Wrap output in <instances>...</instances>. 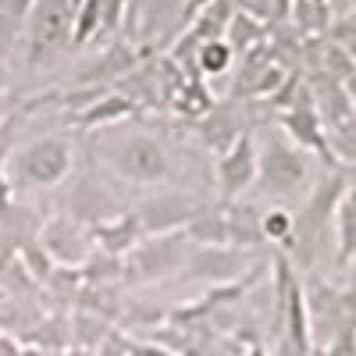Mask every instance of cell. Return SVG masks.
Masks as SVG:
<instances>
[{
    "mask_svg": "<svg viewBox=\"0 0 356 356\" xmlns=\"http://www.w3.org/2000/svg\"><path fill=\"white\" fill-rule=\"evenodd\" d=\"M72 164H75L72 143L61 136H43L15 150L4 168L11 189H54L68 178Z\"/></svg>",
    "mask_w": 356,
    "mask_h": 356,
    "instance_id": "obj_1",
    "label": "cell"
},
{
    "mask_svg": "<svg viewBox=\"0 0 356 356\" xmlns=\"http://www.w3.org/2000/svg\"><path fill=\"white\" fill-rule=\"evenodd\" d=\"M257 186L271 196H296L310 186V154L285 132H264L257 146Z\"/></svg>",
    "mask_w": 356,
    "mask_h": 356,
    "instance_id": "obj_2",
    "label": "cell"
},
{
    "mask_svg": "<svg viewBox=\"0 0 356 356\" xmlns=\"http://www.w3.org/2000/svg\"><path fill=\"white\" fill-rule=\"evenodd\" d=\"M82 0H36L25 18V50L29 65H47L54 54L72 47V29Z\"/></svg>",
    "mask_w": 356,
    "mask_h": 356,
    "instance_id": "obj_3",
    "label": "cell"
},
{
    "mask_svg": "<svg viewBox=\"0 0 356 356\" xmlns=\"http://www.w3.org/2000/svg\"><path fill=\"white\" fill-rule=\"evenodd\" d=\"M104 161L111 164L114 175H122L125 182H132V186H161V182H168V175H171L168 150L146 132L118 139L104 154Z\"/></svg>",
    "mask_w": 356,
    "mask_h": 356,
    "instance_id": "obj_4",
    "label": "cell"
},
{
    "mask_svg": "<svg viewBox=\"0 0 356 356\" xmlns=\"http://www.w3.org/2000/svg\"><path fill=\"white\" fill-rule=\"evenodd\" d=\"M278 267V314L285 321V339L292 356H310V310H307V292L296 282L292 267L285 257L275 260Z\"/></svg>",
    "mask_w": 356,
    "mask_h": 356,
    "instance_id": "obj_5",
    "label": "cell"
},
{
    "mask_svg": "<svg viewBox=\"0 0 356 356\" xmlns=\"http://www.w3.org/2000/svg\"><path fill=\"white\" fill-rule=\"evenodd\" d=\"M218 193L225 203L239 200L250 186H257V139L250 132L235 136L225 150L218 154Z\"/></svg>",
    "mask_w": 356,
    "mask_h": 356,
    "instance_id": "obj_6",
    "label": "cell"
},
{
    "mask_svg": "<svg viewBox=\"0 0 356 356\" xmlns=\"http://www.w3.org/2000/svg\"><path fill=\"white\" fill-rule=\"evenodd\" d=\"M186 239H189L186 228L154 235L150 243L132 253V275H139L143 282H150V278H164V275L178 271V267L193 257V250H186Z\"/></svg>",
    "mask_w": 356,
    "mask_h": 356,
    "instance_id": "obj_7",
    "label": "cell"
},
{
    "mask_svg": "<svg viewBox=\"0 0 356 356\" xmlns=\"http://www.w3.org/2000/svg\"><path fill=\"white\" fill-rule=\"evenodd\" d=\"M282 122V132L303 146L307 154H321L324 161H332V150H328V139H324V129H321V114H317V104L307 89H300V97L289 104V111L278 118Z\"/></svg>",
    "mask_w": 356,
    "mask_h": 356,
    "instance_id": "obj_8",
    "label": "cell"
},
{
    "mask_svg": "<svg viewBox=\"0 0 356 356\" xmlns=\"http://www.w3.org/2000/svg\"><path fill=\"white\" fill-rule=\"evenodd\" d=\"M136 100L125 97V93H97L93 104H86L79 114H75V125L93 132V129H104V125H114V122H125V118L136 114Z\"/></svg>",
    "mask_w": 356,
    "mask_h": 356,
    "instance_id": "obj_9",
    "label": "cell"
},
{
    "mask_svg": "<svg viewBox=\"0 0 356 356\" xmlns=\"http://www.w3.org/2000/svg\"><path fill=\"white\" fill-rule=\"evenodd\" d=\"M43 246H47V257L61 260V264H82L86 260V235L79 232V225L72 218L50 221V228L43 232Z\"/></svg>",
    "mask_w": 356,
    "mask_h": 356,
    "instance_id": "obj_10",
    "label": "cell"
},
{
    "mask_svg": "<svg viewBox=\"0 0 356 356\" xmlns=\"http://www.w3.org/2000/svg\"><path fill=\"white\" fill-rule=\"evenodd\" d=\"M139 228H143L139 214H125V218H114V221H107V225H93V228H89V239H93L104 253L122 257V253L132 250Z\"/></svg>",
    "mask_w": 356,
    "mask_h": 356,
    "instance_id": "obj_11",
    "label": "cell"
},
{
    "mask_svg": "<svg viewBox=\"0 0 356 356\" xmlns=\"http://www.w3.org/2000/svg\"><path fill=\"white\" fill-rule=\"evenodd\" d=\"M178 114H186V118H203L207 111H211L214 107V97H211V89H207V82L196 75H186L182 79V86H178L175 89V97L168 100Z\"/></svg>",
    "mask_w": 356,
    "mask_h": 356,
    "instance_id": "obj_12",
    "label": "cell"
},
{
    "mask_svg": "<svg viewBox=\"0 0 356 356\" xmlns=\"http://www.w3.org/2000/svg\"><path fill=\"white\" fill-rule=\"evenodd\" d=\"M104 40V0H82V8L75 15V29H72V47H89Z\"/></svg>",
    "mask_w": 356,
    "mask_h": 356,
    "instance_id": "obj_13",
    "label": "cell"
},
{
    "mask_svg": "<svg viewBox=\"0 0 356 356\" xmlns=\"http://www.w3.org/2000/svg\"><path fill=\"white\" fill-rule=\"evenodd\" d=\"M235 61V50L228 47V40H211L196 50V75L203 79H214V75H225Z\"/></svg>",
    "mask_w": 356,
    "mask_h": 356,
    "instance_id": "obj_14",
    "label": "cell"
},
{
    "mask_svg": "<svg viewBox=\"0 0 356 356\" xmlns=\"http://www.w3.org/2000/svg\"><path fill=\"white\" fill-rule=\"evenodd\" d=\"M260 235L267 243H292L296 239V218L285 207H271L260 214Z\"/></svg>",
    "mask_w": 356,
    "mask_h": 356,
    "instance_id": "obj_15",
    "label": "cell"
},
{
    "mask_svg": "<svg viewBox=\"0 0 356 356\" xmlns=\"http://www.w3.org/2000/svg\"><path fill=\"white\" fill-rule=\"evenodd\" d=\"M22 40H25V22H18L11 15H0V57H8Z\"/></svg>",
    "mask_w": 356,
    "mask_h": 356,
    "instance_id": "obj_16",
    "label": "cell"
},
{
    "mask_svg": "<svg viewBox=\"0 0 356 356\" xmlns=\"http://www.w3.org/2000/svg\"><path fill=\"white\" fill-rule=\"evenodd\" d=\"M33 4H36V0H0V15H11V18L25 22L29 11H33Z\"/></svg>",
    "mask_w": 356,
    "mask_h": 356,
    "instance_id": "obj_17",
    "label": "cell"
},
{
    "mask_svg": "<svg viewBox=\"0 0 356 356\" xmlns=\"http://www.w3.org/2000/svg\"><path fill=\"white\" fill-rule=\"evenodd\" d=\"M211 4H214V0H186V8H182V22H178V25L189 29V25H193V18H196L200 11H207Z\"/></svg>",
    "mask_w": 356,
    "mask_h": 356,
    "instance_id": "obj_18",
    "label": "cell"
},
{
    "mask_svg": "<svg viewBox=\"0 0 356 356\" xmlns=\"http://www.w3.org/2000/svg\"><path fill=\"white\" fill-rule=\"evenodd\" d=\"M303 4H317V8H328L332 0H303Z\"/></svg>",
    "mask_w": 356,
    "mask_h": 356,
    "instance_id": "obj_19",
    "label": "cell"
}]
</instances>
